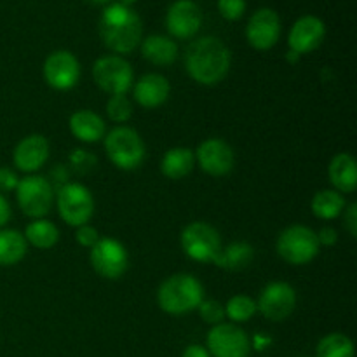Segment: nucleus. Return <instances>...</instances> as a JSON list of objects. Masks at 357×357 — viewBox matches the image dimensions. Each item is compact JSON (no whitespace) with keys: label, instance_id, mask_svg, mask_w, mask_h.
<instances>
[{"label":"nucleus","instance_id":"nucleus-17","mask_svg":"<svg viewBox=\"0 0 357 357\" xmlns=\"http://www.w3.org/2000/svg\"><path fill=\"white\" fill-rule=\"evenodd\" d=\"M49 152L51 146L44 135H28L14 146L13 164L17 171L35 174L49 160Z\"/></svg>","mask_w":357,"mask_h":357},{"label":"nucleus","instance_id":"nucleus-27","mask_svg":"<svg viewBox=\"0 0 357 357\" xmlns=\"http://www.w3.org/2000/svg\"><path fill=\"white\" fill-rule=\"evenodd\" d=\"M28 246H33L37 250H51L58 244L59 241V229L56 223H52L47 218L31 220L23 232Z\"/></svg>","mask_w":357,"mask_h":357},{"label":"nucleus","instance_id":"nucleus-32","mask_svg":"<svg viewBox=\"0 0 357 357\" xmlns=\"http://www.w3.org/2000/svg\"><path fill=\"white\" fill-rule=\"evenodd\" d=\"M197 312L201 316V319L204 321L206 324H211V326H216L220 323H225V307L223 303H220L218 300H202L201 305L197 307Z\"/></svg>","mask_w":357,"mask_h":357},{"label":"nucleus","instance_id":"nucleus-36","mask_svg":"<svg viewBox=\"0 0 357 357\" xmlns=\"http://www.w3.org/2000/svg\"><path fill=\"white\" fill-rule=\"evenodd\" d=\"M70 178H72V171H70V167L63 166V164H56V166L51 169V173H49L47 180L56 192L59 187L68 183Z\"/></svg>","mask_w":357,"mask_h":357},{"label":"nucleus","instance_id":"nucleus-42","mask_svg":"<svg viewBox=\"0 0 357 357\" xmlns=\"http://www.w3.org/2000/svg\"><path fill=\"white\" fill-rule=\"evenodd\" d=\"M298 58H300V56L296 54V52H293V51H289V54L286 56V59H288V61H291V63H295Z\"/></svg>","mask_w":357,"mask_h":357},{"label":"nucleus","instance_id":"nucleus-23","mask_svg":"<svg viewBox=\"0 0 357 357\" xmlns=\"http://www.w3.org/2000/svg\"><path fill=\"white\" fill-rule=\"evenodd\" d=\"M195 153L187 146H173L160 159V173L167 180H183L194 171Z\"/></svg>","mask_w":357,"mask_h":357},{"label":"nucleus","instance_id":"nucleus-31","mask_svg":"<svg viewBox=\"0 0 357 357\" xmlns=\"http://www.w3.org/2000/svg\"><path fill=\"white\" fill-rule=\"evenodd\" d=\"M68 164L70 171L79 176H87V174L93 173L98 166L96 155H93L91 152L84 149H75L72 150V153L68 155Z\"/></svg>","mask_w":357,"mask_h":357},{"label":"nucleus","instance_id":"nucleus-29","mask_svg":"<svg viewBox=\"0 0 357 357\" xmlns=\"http://www.w3.org/2000/svg\"><path fill=\"white\" fill-rule=\"evenodd\" d=\"M225 319L232 324H243L253 319L257 316V300L248 295H234L227 300L225 305Z\"/></svg>","mask_w":357,"mask_h":357},{"label":"nucleus","instance_id":"nucleus-20","mask_svg":"<svg viewBox=\"0 0 357 357\" xmlns=\"http://www.w3.org/2000/svg\"><path fill=\"white\" fill-rule=\"evenodd\" d=\"M70 132L75 139L82 143H98L105 138L107 135V124L105 119L100 114L93 110H77L70 115L68 119Z\"/></svg>","mask_w":357,"mask_h":357},{"label":"nucleus","instance_id":"nucleus-1","mask_svg":"<svg viewBox=\"0 0 357 357\" xmlns=\"http://www.w3.org/2000/svg\"><path fill=\"white\" fill-rule=\"evenodd\" d=\"M232 54L225 42L218 37L195 38L185 51V70L194 82L201 86H216L230 72Z\"/></svg>","mask_w":357,"mask_h":357},{"label":"nucleus","instance_id":"nucleus-19","mask_svg":"<svg viewBox=\"0 0 357 357\" xmlns=\"http://www.w3.org/2000/svg\"><path fill=\"white\" fill-rule=\"evenodd\" d=\"M171 94V84L160 73H145L132 84L135 101L143 108H159L167 101Z\"/></svg>","mask_w":357,"mask_h":357},{"label":"nucleus","instance_id":"nucleus-39","mask_svg":"<svg viewBox=\"0 0 357 357\" xmlns=\"http://www.w3.org/2000/svg\"><path fill=\"white\" fill-rule=\"evenodd\" d=\"M181 357H211V354L208 352V349L201 344H192L188 345L187 349L183 351Z\"/></svg>","mask_w":357,"mask_h":357},{"label":"nucleus","instance_id":"nucleus-6","mask_svg":"<svg viewBox=\"0 0 357 357\" xmlns=\"http://www.w3.org/2000/svg\"><path fill=\"white\" fill-rule=\"evenodd\" d=\"M59 218L70 227H80L91 222L94 215V197L86 185L68 181L54 192Z\"/></svg>","mask_w":357,"mask_h":357},{"label":"nucleus","instance_id":"nucleus-43","mask_svg":"<svg viewBox=\"0 0 357 357\" xmlns=\"http://www.w3.org/2000/svg\"><path fill=\"white\" fill-rule=\"evenodd\" d=\"M138 2V0H119V3H124V6H128V7H131L132 3H136Z\"/></svg>","mask_w":357,"mask_h":357},{"label":"nucleus","instance_id":"nucleus-33","mask_svg":"<svg viewBox=\"0 0 357 357\" xmlns=\"http://www.w3.org/2000/svg\"><path fill=\"white\" fill-rule=\"evenodd\" d=\"M218 10L227 21H237L246 13V0H218Z\"/></svg>","mask_w":357,"mask_h":357},{"label":"nucleus","instance_id":"nucleus-10","mask_svg":"<svg viewBox=\"0 0 357 357\" xmlns=\"http://www.w3.org/2000/svg\"><path fill=\"white\" fill-rule=\"evenodd\" d=\"M89 261L100 278L119 281L128 272L129 253L121 241L114 237H101L96 246L89 250Z\"/></svg>","mask_w":357,"mask_h":357},{"label":"nucleus","instance_id":"nucleus-40","mask_svg":"<svg viewBox=\"0 0 357 357\" xmlns=\"http://www.w3.org/2000/svg\"><path fill=\"white\" fill-rule=\"evenodd\" d=\"M10 218V204L6 199V195L0 194V229L6 227V223L9 222Z\"/></svg>","mask_w":357,"mask_h":357},{"label":"nucleus","instance_id":"nucleus-11","mask_svg":"<svg viewBox=\"0 0 357 357\" xmlns=\"http://www.w3.org/2000/svg\"><path fill=\"white\" fill-rule=\"evenodd\" d=\"M251 340L239 324L220 323L211 326L206 337V349L211 357H250Z\"/></svg>","mask_w":357,"mask_h":357},{"label":"nucleus","instance_id":"nucleus-3","mask_svg":"<svg viewBox=\"0 0 357 357\" xmlns=\"http://www.w3.org/2000/svg\"><path fill=\"white\" fill-rule=\"evenodd\" d=\"M204 300V286L192 274H173L160 282L157 305L169 316H185L197 310Z\"/></svg>","mask_w":357,"mask_h":357},{"label":"nucleus","instance_id":"nucleus-25","mask_svg":"<svg viewBox=\"0 0 357 357\" xmlns=\"http://www.w3.org/2000/svg\"><path fill=\"white\" fill-rule=\"evenodd\" d=\"M347 201H345L344 194L333 190V188H324V190L316 192V195L310 201V211L316 218L330 222V220H337L342 216Z\"/></svg>","mask_w":357,"mask_h":357},{"label":"nucleus","instance_id":"nucleus-37","mask_svg":"<svg viewBox=\"0 0 357 357\" xmlns=\"http://www.w3.org/2000/svg\"><path fill=\"white\" fill-rule=\"evenodd\" d=\"M342 215H344V223L349 236H351L352 239H356L357 237V204L356 202H351V204L345 206Z\"/></svg>","mask_w":357,"mask_h":357},{"label":"nucleus","instance_id":"nucleus-24","mask_svg":"<svg viewBox=\"0 0 357 357\" xmlns=\"http://www.w3.org/2000/svg\"><path fill=\"white\" fill-rule=\"evenodd\" d=\"M255 260V248L250 243L244 241H236L227 246H222L220 253L213 260L216 267L223 268V271L241 272L244 268L250 267Z\"/></svg>","mask_w":357,"mask_h":357},{"label":"nucleus","instance_id":"nucleus-35","mask_svg":"<svg viewBox=\"0 0 357 357\" xmlns=\"http://www.w3.org/2000/svg\"><path fill=\"white\" fill-rule=\"evenodd\" d=\"M20 183V176L16 171L9 166H0V194H9L16 190Z\"/></svg>","mask_w":357,"mask_h":357},{"label":"nucleus","instance_id":"nucleus-22","mask_svg":"<svg viewBox=\"0 0 357 357\" xmlns=\"http://www.w3.org/2000/svg\"><path fill=\"white\" fill-rule=\"evenodd\" d=\"M142 56L155 66H169L178 58V44L166 35H149L139 44Z\"/></svg>","mask_w":357,"mask_h":357},{"label":"nucleus","instance_id":"nucleus-34","mask_svg":"<svg viewBox=\"0 0 357 357\" xmlns=\"http://www.w3.org/2000/svg\"><path fill=\"white\" fill-rule=\"evenodd\" d=\"M100 239L101 237H100V234H98V230L94 229V227H91L89 223L77 227L75 243L79 244V246L86 248V250H91L93 246H96V243Z\"/></svg>","mask_w":357,"mask_h":357},{"label":"nucleus","instance_id":"nucleus-14","mask_svg":"<svg viewBox=\"0 0 357 357\" xmlns=\"http://www.w3.org/2000/svg\"><path fill=\"white\" fill-rule=\"evenodd\" d=\"M195 166L201 167L209 176H227L234 169L236 153L234 149L222 138H208L194 150Z\"/></svg>","mask_w":357,"mask_h":357},{"label":"nucleus","instance_id":"nucleus-8","mask_svg":"<svg viewBox=\"0 0 357 357\" xmlns=\"http://www.w3.org/2000/svg\"><path fill=\"white\" fill-rule=\"evenodd\" d=\"M93 80L103 93L110 96L128 94L135 84V72L124 56L107 54L94 61Z\"/></svg>","mask_w":357,"mask_h":357},{"label":"nucleus","instance_id":"nucleus-21","mask_svg":"<svg viewBox=\"0 0 357 357\" xmlns=\"http://www.w3.org/2000/svg\"><path fill=\"white\" fill-rule=\"evenodd\" d=\"M328 178L333 185V190L340 194H354L357 188V164L354 155L347 152L337 153L328 166Z\"/></svg>","mask_w":357,"mask_h":357},{"label":"nucleus","instance_id":"nucleus-41","mask_svg":"<svg viewBox=\"0 0 357 357\" xmlns=\"http://www.w3.org/2000/svg\"><path fill=\"white\" fill-rule=\"evenodd\" d=\"M87 2L94 3V6H107V3H112V0H87Z\"/></svg>","mask_w":357,"mask_h":357},{"label":"nucleus","instance_id":"nucleus-30","mask_svg":"<svg viewBox=\"0 0 357 357\" xmlns=\"http://www.w3.org/2000/svg\"><path fill=\"white\" fill-rule=\"evenodd\" d=\"M132 101L128 94H114L107 101V117L119 126H124L132 117Z\"/></svg>","mask_w":357,"mask_h":357},{"label":"nucleus","instance_id":"nucleus-13","mask_svg":"<svg viewBox=\"0 0 357 357\" xmlns=\"http://www.w3.org/2000/svg\"><path fill=\"white\" fill-rule=\"evenodd\" d=\"M42 73L49 87L54 91H70L79 84L80 63L73 52L59 49L45 58Z\"/></svg>","mask_w":357,"mask_h":357},{"label":"nucleus","instance_id":"nucleus-9","mask_svg":"<svg viewBox=\"0 0 357 357\" xmlns=\"http://www.w3.org/2000/svg\"><path fill=\"white\" fill-rule=\"evenodd\" d=\"M180 243L183 253L199 264H213L223 246L218 230L206 222L188 223L181 232Z\"/></svg>","mask_w":357,"mask_h":357},{"label":"nucleus","instance_id":"nucleus-16","mask_svg":"<svg viewBox=\"0 0 357 357\" xmlns=\"http://www.w3.org/2000/svg\"><path fill=\"white\" fill-rule=\"evenodd\" d=\"M202 26L201 7L194 0H176L166 14V28L171 38H192Z\"/></svg>","mask_w":357,"mask_h":357},{"label":"nucleus","instance_id":"nucleus-4","mask_svg":"<svg viewBox=\"0 0 357 357\" xmlns=\"http://www.w3.org/2000/svg\"><path fill=\"white\" fill-rule=\"evenodd\" d=\"M105 152L110 162L121 171H135L146 157V146L138 131L129 126H117L103 138Z\"/></svg>","mask_w":357,"mask_h":357},{"label":"nucleus","instance_id":"nucleus-15","mask_svg":"<svg viewBox=\"0 0 357 357\" xmlns=\"http://www.w3.org/2000/svg\"><path fill=\"white\" fill-rule=\"evenodd\" d=\"M281 37V20L274 9L261 7L255 10L246 24V38L257 51H268Z\"/></svg>","mask_w":357,"mask_h":357},{"label":"nucleus","instance_id":"nucleus-26","mask_svg":"<svg viewBox=\"0 0 357 357\" xmlns=\"http://www.w3.org/2000/svg\"><path fill=\"white\" fill-rule=\"evenodd\" d=\"M28 253V243L23 232L0 229V267H14Z\"/></svg>","mask_w":357,"mask_h":357},{"label":"nucleus","instance_id":"nucleus-5","mask_svg":"<svg viewBox=\"0 0 357 357\" xmlns=\"http://www.w3.org/2000/svg\"><path fill=\"white\" fill-rule=\"evenodd\" d=\"M275 250L278 255L289 265H307L319 255V243H317V236L310 227L300 225H289L282 230L275 241Z\"/></svg>","mask_w":357,"mask_h":357},{"label":"nucleus","instance_id":"nucleus-2","mask_svg":"<svg viewBox=\"0 0 357 357\" xmlns=\"http://www.w3.org/2000/svg\"><path fill=\"white\" fill-rule=\"evenodd\" d=\"M100 35L114 54H131L143 40L142 17L124 3H108L101 13Z\"/></svg>","mask_w":357,"mask_h":357},{"label":"nucleus","instance_id":"nucleus-7","mask_svg":"<svg viewBox=\"0 0 357 357\" xmlns=\"http://www.w3.org/2000/svg\"><path fill=\"white\" fill-rule=\"evenodd\" d=\"M16 202L24 216L31 220L45 218L54 204V188L42 174L20 178L16 187Z\"/></svg>","mask_w":357,"mask_h":357},{"label":"nucleus","instance_id":"nucleus-28","mask_svg":"<svg viewBox=\"0 0 357 357\" xmlns=\"http://www.w3.org/2000/svg\"><path fill=\"white\" fill-rule=\"evenodd\" d=\"M354 342L344 333H330L319 340L316 347L317 357H354Z\"/></svg>","mask_w":357,"mask_h":357},{"label":"nucleus","instance_id":"nucleus-12","mask_svg":"<svg viewBox=\"0 0 357 357\" xmlns=\"http://www.w3.org/2000/svg\"><path fill=\"white\" fill-rule=\"evenodd\" d=\"M296 291L284 281H272L261 289L257 300V309L272 323H282L293 314L296 307Z\"/></svg>","mask_w":357,"mask_h":357},{"label":"nucleus","instance_id":"nucleus-18","mask_svg":"<svg viewBox=\"0 0 357 357\" xmlns=\"http://www.w3.org/2000/svg\"><path fill=\"white\" fill-rule=\"evenodd\" d=\"M324 37H326V26H324L323 20L312 16V14H307V16L298 17L289 30V51L296 52L298 56L309 54L323 44Z\"/></svg>","mask_w":357,"mask_h":357},{"label":"nucleus","instance_id":"nucleus-38","mask_svg":"<svg viewBox=\"0 0 357 357\" xmlns=\"http://www.w3.org/2000/svg\"><path fill=\"white\" fill-rule=\"evenodd\" d=\"M316 236H317V243H319V246L331 248L338 243V232L333 229V227H328V225L323 227L319 232H316Z\"/></svg>","mask_w":357,"mask_h":357}]
</instances>
